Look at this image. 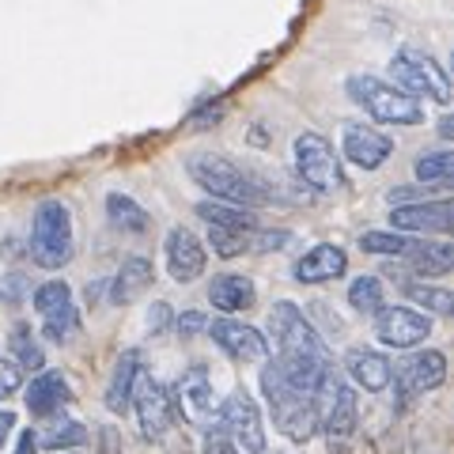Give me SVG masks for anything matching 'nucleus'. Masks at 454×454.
<instances>
[{"mask_svg":"<svg viewBox=\"0 0 454 454\" xmlns=\"http://www.w3.org/2000/svg\"><path fill=\"white\" fill-rule=\"evenodd\" d=\"M212 250L220 254V258H239V254H247L250 243H254V231H231V227H212Z\"/></svg>","mask_w":454,"mask_h":454,"instance_id":"32","label":"nucleus"},{"mask_svg":"<svg viewBox=\"0 0 454 454\" xmlns=\"http://www.w3.org/2000/svg\"><path fill=\"white\" fill-rule=\"evenodd\" d=\"M262 390H265V402L273 409V424L280 428V435H288L292 443H307L310 435L318 432V402L303 390H295L288 379H284L280 364H265L262 367Z\"/></svg>","mask_w":454,"mask_h":454,"instance_id":"2","label":"nucleus"},{"mask_svg":"<svg viewBox=\"0 0 454 454\" xmlns=\"http://www.w3.org/2000/svg\"><path fill=\"white\" fill-rule=\"evenodd\" d=\"M220 428L235 443V450H243V454H262L265 450L262 413H258V405H254V397L247 390L227 394V402L220 409Z\"/></svg>","mask_w":454,"mask_h":454,"instance_id":"7","label":"nucleus"},{"mask_svg":"<svg viewBox=\"0 0 454 454\" xmlns=\"http://www.w3.org/2000/svg\"><path fill=\"white\" fill-rule=\"evenodd\" d=\"M340 152H345V160L352 167L379 170L394 155V140L387 133L372 129V125H364V121H345L340 125Z\"/></svg>","mask_w":454,"mask_h":454,"instance_id":"10","label":"nucleus"},{"mask_svg":"<svg viewBox=\"0 0 454 454\" xmlns=\"http://www.w3.org/2000/svg\"><path fill=\"white\" fill-rule=\"evenodd\" d=\"M197 216H201L208 227H231V231H254V227H258V216H254L250 208H239V205L201 201L197 205Z\"/></svg>","mask_w":454,"mask_h":454,"instance_id":"24","label":"nucleus"},{"mask_svg":"<svg viewBox=\"0 0 454 454\" xmlns=\"http://www.w3.org/2000/svg\"><path fill=\"white\" fill-rule=\"evenodd\" d=\"M16 428V413H8V409H0V447H4V439L12 435Z\"/></svg>","mask_w":454,"mask_h":454,"instance_id":"41","label":"nucleus"},{"mask_svg":"<svg viewBox=\"0 0 454 454\" xmlns=\"http://www.w3.org/2000/svg\"><path fill=\"white\" fill-rule=\"evenodd\" d=\"M167 269H170V277H175L178 284H193L197 277L205 273V247H201V239H197L193 231H186V227H175V231L167 235Z\"/></svg>","mask_w":454,"mask_h":454,"instance_id":"14","label":"nucleus"},{"mask_svg":"<svg viewBox=\"0 0 454 454\" xmlns=\"http://www.w3.org/2000/svg\"><path fill=\"white\" fill-rule=\"evenodd\" d=\"M345 367H348L352 382L364 387L367 394H382L390 387V379H394L390 360L382 356V352H375V348H352L345 356Z\"/></svg>","mask_w":454,"mask_h":454,"instance_id":"18","label":"nucleus"},{"mask_svg":"<svg viewBox=\"0 0 454 454\" xmlns=\"http://www.w3.org/2000/svg\"><path fill=\"white\" fill-rule=\"evenodd\" d=\"M152 280H155V273H152L148 258H125L118 277H114V284H110V300L114 303H133L137 295H145L152 288Z\"/></svg>","mask_w":454,"mask_h":454,"instance_id":"22","label":"nucleus"},{"mask_svg":"<svg viewBox=\"0 0 454 454\" xmlns=\"http://www.w3.org/2000/svg\"><path fill=\"white\" fill-rule=\"evenodd\" d=\"M208 300L216 310H223V315H239V310H250L254 307V280L243 277V273H223L208 284Z\"/></svg>","mask_w":454,"mask_h":454,"instance_id":"20","label":"nucleus"},{"mask_svg":"<svg viewBox=\"0 0 454 454\" xmlns=\"http://www.w3.org/2000/svg\"><path fill=\"white\" fill-rule=\"evenodd\" d=\"M73 303V295H68V284L65 280H50V284H42V288L35 292V310L42 318L53 315V310H61Z\"/></svg>","mask_w":454,"mask_h":454,"instance_id":"33","label":"nucleus"},{"mask_svg":"<svg viewBox=\"0 0 454 454\" xmlns=\"http://www.w3.org/2000/svg\"><path fill=\"white\" fill-rule=\"evenodd\" d=\"M205 454H239V450H235L231 439H227V432L216 428V432H208V435H205Z\"/></svg>","mask_w":454,"mask_h":454,"instance_id":"37","label":"nucleus"},{"mask_svg":"<svg viewBox=\"0 0 454 454\" xmlns=\"http://www.w3.org/2000/svg\"><path fill=\"white\" fill-rule=\"evenodd\" d=\"M348 303L360 310V315H375L382 303V280L379 277H356L348 284Z\"/></svg>","mask_w":454,"mask_h":454,"instance_id":"28","label":"nucleus"},{"mask_svg":"<svg viewBox=\"0 0 454 454\" xmlns=\"http://www.w3.org/2000/svg\"><path fill=\"white\" fill-rule=\"evenodd\" d=\"M372 330L387 348H413V345H424V340H428L432 318L420 315L413 307H379Z\"/></svg>","mask_w":454,"mask_h":454,"instance_id":"8","label":"nucleus"},{"mask_svg":"<svg viewBox=\"0 0 454 454\" xmlns=\"http://www.w3.org/2000/svg\"><path fill=\"white\" fill-rule=\"evenodd\" d=\"M137 409V420H140V432H145L148 439H160L170 420H175V405H170V394L160 379H152L148 372L137 375V387H133V402Z\"/></svg>","mask_w":454,"mask_h":454,"instance_id":"9","label":"nucleus"},{"mask_svg":"<svg viewBox=\"0 0 454 454\" xmlns=\"http://www.w3.org/2000/svg\"><path fill=\"white\" fill-rule=\"evenodd\" d=\"M73 402V390L61 372H42L38 379H31V390H27V409L35 417H53L61 413V405Z\"/></svg>","mask_w":454,"mask_h":454,"instance_id":"19","label":"nucleus"},{"mask_svg":"<svg viewBox=\"0 0 454 454\" xmlns=\"http://www.w3.org/2000/svg\"><path fill=\"white\" fill-rule=\"evenodd\" d=\"M288 231H262V235H254V243L250 250H280V247H288Z\"/></svg>","mask_w":454,"mask_h":454,"instance_id":"36","label":"nucleus"},{"mask_svg":"<svg viewBox=\"0 0 454 454\" xmlns=\"http://www.w3.org/2000/svg\"><path fill=\"white\" fill-rule=\"evenodd\" d=\"M106 216H110V223L118 227L121 235H145L152 227V216L133 201V197H125V193H110L106 197Z\"/></svg>","mask_w":454,"mask_h":454,"instance_id":"23","label":"nucleus"},{"mask_svg":"<svg viewBox=\"0 0 454 454\" xmlns=\"http://www.w3.org/2000/svg\"><path fill=\"white\" fill-rule=\"evenodd\" d=\"M73 258V212L61 201H42L31 223V262L38 269H61Z\"/></svg>","mask_w":454,"mask_h":454,"instance_id":"4","label":"nucleus"},{"mask_svg":"<svg viewBox=\"0 0 454 454\" xmlns=\"http://www.w3.org/2000/svg\"><path fill=\"white\" fill-rule=\"evenodd\" d=\"M145 372V364H140V352L129 348V352H121V360L118 367H114V375H110V387H106V409L110 413H125L133 402V387H137V375Z\"/></svg>","mask_w":454,"mask_h":454,"instance_id":"21","label":"nucleus"},{"mask_svg":"<svg viewBox=\"0 0 454 454\" xmlns=\"http://www.w3.org/2000/svg\"><path fill=\"white\" fill-rule=\"evenodd\" d=\"M178 333L182 337H193V333H201V330H208V322H205V315H197V310H186V315H182L178 322Z\"/></svg>","mask_w":454,"mask_h":454,"instance_id":"38","label":"nucleus"},{"mask_svg":"<svg viewBox=\"0 0 454 454\" xmlns=\"http://www.w3.org/2000/svg\"><path fill=\"white\" fill-rule=\"evenodd\" d=\"M83 439H88V428H83L80 420H53L46 432L35 435V443L38 447H46V450H65V447H80Z\"/></svg>","mask_w":454,"mask_h":454,"instance_id":"26","label":"nucleus"},{"mask_svg":"<svg viewBox=\"0 0 454 454\" xmlns=\"http://www.w3.org/2000/svg\"><path fill=\"white\" fill-rule=\"evenodd\" d=\"M390 223L397 231H424V235H447L454 223V208L450 201H417V205H402L390 212Z\"/></svg>","mask_w":454,"mask_h":454,"instance_id":"15","label":"nucleus"},{"mask_svg":"<svg viewBox=\"0 0 454 454\" xmlns=\"http://www.w3.org/2000/svg\"><path fill=\"white\" fill-rule=\"evenodd\" d=\"M186 170H190V178L205 193L220 197V201H231L239 208L254 212V208H265V201H269V193H265L262 182L254 175H247L243 167L231 163L220 152H193L186 160Z\"/></svg>","mask_w":454,"mask_h":454,"instance_id":"1","label":"nucleus"},{"mask_svg":"<svg viewBox=\"0 0 454 454\" xmlns=\"http://www.w3.org/2000/svg\"><path fill=\"white\" fill-rule=\"evenodd\" d=\"M175 397H178V409L186 413V420H208L212 417L216 397H212V379H208V372L201 364H193L190 372L178 379Z\"/></svg>","mask_w":454,"mask_h":454,"instance_id":"16","label":"nucleus"},{"mask_svg":"<svg viewBox=\"0 0 454 454\" xmlns=\"http://www.w3.org/2000/svg\"><path fill=\"white\" fill-rule=\"evenodd\" d=\"M443 379H447V356L439 348H424V352L409 356L402 367H397V387H402L405 402L417 397V394H428L435 387H443Z\"/></svg>","mask_w":454,"mask_h":454,"instance_id":"12","label":"nucleus"},{"mask_svg":"<svg viewBox=\"0 0 454 454\" xmlns=\"http://www.w3.org/2000/svg\"><path fill=\"white\" fill-rule=\"evenodd\" d=\"M12 352L20 356V367H27V372H42V364H46V352H42V345L31 337L27 325L12 330Z\"/></svg>","mask_w":454,"mask_h":454,"instance_id":"30","label":"nucleus"},{"mask_svg":"<svg viewBox=\"0 0 454 454\" xmlns=\"http://www.w3.org/2000/svg\"><path fill=\"white\" fill-rule=\"evenodd\" d=\"M295 170H300V178L307 182L310 190L318 193H333L345 186V175H340V160L337 152L330 148V140L322 133H300L295 137Z\"/></svg>","mask_w":454,"mask_h":454,"instance_id":"6","label":"nucleus"},{"mask_svg":"<svg viewBox=\"0 0 454 454\" xmlns=\"http://www.w3.org/2000/svg\"><path fill=\"white\" fill-rule=\"evenodd\" d=\"M405 295L420 307H428L432 315H450L454 310V295L447 288H428V284H405Z\"/></svg>","mask_w":454,"mask_h":454,"instance_id":"31","label":"nucleus"},{"mask_svg":"<svg viewBox=\"0 0 454 454\" xmlns=\"http://www.w3.org/2000/svg\"><path fill=\"white\" fill-rule=\"evenodd\" d=\"M318 417L325 420V435H330V450L340 447L345 439L356 432V420H360V409H356V390L345 387V382L337 379V387L322 397L318 405Z\"/></svg>","mask_w":454,"mask_h":454,"instance_id":"13","label":"nucleus"},{"mask_svg":"<svg viewBox=\"0 0 454 454\" xmlns=\"http://www.w3.org/2000/svg\"><path fill=\"white\" fill-rule=\"evenodd\" d=\"M345 265H348L345 250L333 247V243H322L295 262V280L300 284H330L337 277H345Z\"/></svg>","mask_w":454,"mask_h":454,"instance_id":"17","label":"nucleus"},{"mask_svg":"<svg viewBox=\"0 0 454 454\" xmlns=\"http://www.w3.org/2000/svg\"><path fill=\"white\" fill-rule=\"evenodd\" d=\"M454 175V152L450 148H432L417 155V182H450Z\"/></svg>","mask_w":454,"mask_h":454,"instance_id":"27","label":"nucleus"},{"mask_svg":"<svg viewBox=\"0 0 454 454\" xmlns=\"http://www.w3.org/2000/svg\"><path fill=\"white\" fill-rule=\"evenodd\" d=\"M167 322H170V307H167V303H155V307L148 310V330H152V333H163Z\"/></svg>","mask_w":454,"mask_h":454,"instance_id":"40","label":"nucleus"},{"mask_svg":"<svg viewBox=\"0 0 454 454\" xmlns=\"http://www.w3.org/2000/svg\"><path fill=\"white\" fill-rule=\"evenodd\" d=\"M23 292H27V280L23 277H4V280H0V295H4L8 303H20Z\"/></svg>","mask_w":454,"mask_h":454,"instance_id":"39","label":"nucleus"},{"mask_svg":"<svg viewBox=\"0 0 454 454\" xmlns=\"http://www.w3.org/2000/svg\"><path fill=\"white\" fill-rule=\"evenodd\" d=\"M417 243L409 235H394V231H367L360 235V250L367 254H387V258H402V254H409Z\"/></svg>","mask_w":454,"mask_h":454,"instance_id":"29","label":"nucleus"},{"mask_svg":"<svg viewBox=\"0 0 454 454\" xmlns=\"http://www.w3.org/2000/svg\"><path fill=\"white\" fill-rule=\"evenodd\" d=\"M413 258V269L420 277H447L454 269V250L450 243H424V247H413L409 250Z\"/></svg>","mask_w":454,"mask_h":454,"instance_id":"25","label":"nucleus"},{"mask_svg":"<svg viewBox=\"0 0 454 454\" xmlns=\"http://www.w3.org/2000/svg\"><path fill=\"white\" fill-rule=\"evenodd\" d=\"M208 333L212 340L227 352V356H235V360H243V364H258L269 356V340L262 330H254V325L247 322H235V318H216V322H208Z\"/></svg>","mask_w":454,"mask_h":454,"instance_id":"11","label":"nucleus"},{"mask_svg":"<svg viewBox=\"0 0 454 454\" xmlns=\"http://www.w3.org/2000/svg\"><path fill=\"white\" fill-rule=\"evenodd\" d=\"M390 80H394V88H402L413 98H432V103H439V106L450 103V76L428 53L397 50L390 57Z\"/></svg>","mask_w":454,"mask_h":454,"instance_id":"5","label":"nucleus"},{"mask_svg":"<svg viewBox=\"0 0 454 454\" xmlns=\"http://www.w3.org/2000/svg\"><path fill=\"white\" fill-rule=\"evenodd\" d=\"M16 454H38V443H35V432H23V435H20V447H16Z\"/></svg>","mask_w":454,"mask_h":454,"instance_id":"42","label":"nucleus"},{"mask_svg":"<svg viewBox=\"0 0 454 454\" xmlns=\"http://www.w3.org/2000/svg\"><path fill=\"white\" fill-rule=\"evenodd\" d=\"M348 98L367 118H375L382 125H420L428 118L420 98L405 95L402 88H394V83L379 76H348Z\"/></svg>","mask_w":454,"mask_h":454,"instance_id":"3","label":"nucleus"},{"mask_svg":"<svg viewBox=\"0 0 454 454\" xmlns=\"http://www.w3.org/2000/svg\"><path fill=\"white\" fill-rule=\"evenodd\" d=\"M76 325H80V318H76L73 303H68L61 310H53V315H46V337L50 340H68V337L76 333Z\"/></svg>","mask_w":454,"mask_h":454,"instance_id":"34","label":"nucleus"},{"mask_svg":"<svg viewBox=\"0 0 454 454\" xmlns=\"http://www.w3.org/2000/svg\"><path fill=\"white\" fill-rule=\"evenodd\" d=\"M20 387H23V367L16 360H0V397L20 394Z\"/></svg>","mask_w":454,"mask_h":454,"instance_id":"35","label":"nucleus"}]
</instances>
